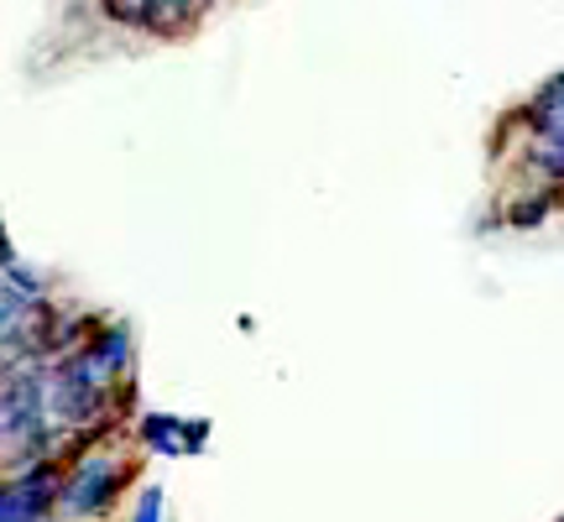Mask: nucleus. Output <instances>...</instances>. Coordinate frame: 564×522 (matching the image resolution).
<instances>
[{"mask_svg":"<svg viewBox=\"0 0 564 522\" xmlns=\"http://www.w3.org/2000/svg\"><path fill=\"white\" fill-rule=\"evenodd\" d=\"M105 21L141 37H188L204 21L209 0H95Z\"/></svg>","mask_w":564,"mask_h":522,"instance_id":"obj_2","label":"nucleus"},{"mask_svg":"<svg viewBox=\"0 0 564 522\" xmlns=\"http://www.w3.org/2000/svg\"><path fill=\"white\" fill-rule=\"evenodd\" d=\"M162 512H167V497H162V486H141L131 522H162Z\"/></svg>","mask_w":564,"mask_h":522,"instance_id":"obj_6","label":"nucleus"},{"mask_svg":"<svg viewBox=\"0 0 564 522\" xmlns=\"http://www.w3.org/2000/svg\"><path fill=\"white\" fill-rule=\"evenodd\" d=\"M523 126H528V137H539V141H564V84H560V74H549L544 89L528 100Z\"/></svg>","mask_w":564,"mask_h":522,"instance_id":"obj_4","label":"nucleus"},{"mask_svg":"<svg viewBox=\"0 0 564 522\" xmlns=\"http://www.w3.org/2000/svg\"><path fill=\"white\" fill-rule=\"evenodd\" d=\"M554 209H560V188H533V194H512V199H507L502 225H512V230H539V225H544Z\"/></svg>","mask_w":564,"mask_h":522,"instance_id":"obj_5","label":"nucleus"},{"mask_svg":"<svg viewBox=\"0 0 564 522\" xmlns=\"http://www.w3.org/2000/svg\"><path fill=\"white\" fill-rule=\"evenodd\" d=\"M137 439H141V449H152V455H204L209 423L178 418V413H141Z\"/></svg>","mask_w":564,"mask_h":522,"instance_id":"obj_3","label":"nucleus"},{"mask_svg":"<svg viewBox=\"0 0 564 522\" xmlns=\"http://www.w3.org/2000/svg\"><path fill=\"white\" fill-rule=\"evenodd\" d=\"M137 481V465L105 449H84L79 460L58 476V502L68 518H105L110 507L121 502V491Z\"/></svg>","mask_w":564,"mask_h":522,"instance_id":"obj_1","label":"nucleus"}]
</instances>
